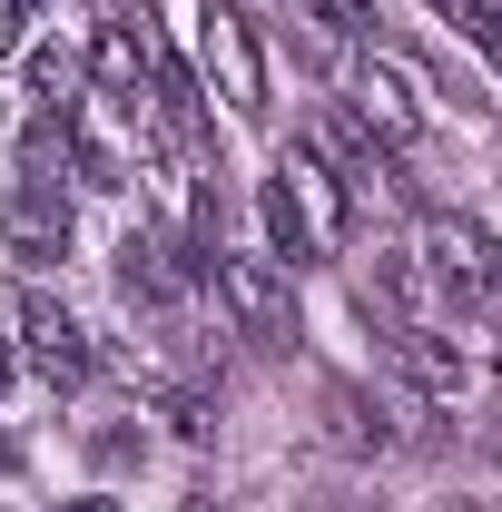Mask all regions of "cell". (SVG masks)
Masks as SVG:
<instances>
[{
  "instance_id": "2e32d148",
  "label": "cell",
  "mask_w": 502,
  "mask_h": 512,
  "mask_svg": "<svg viewBox=\"0 0 502 512\" xmlns=\"http://www.w3.org/2000/svg\"><path fill=\"white\" fill-rule=\"evenodd\" d=\"M20 50V0H0V60Z\"/></svg>"
},
{
  "instance_id": "44dd1931",
  "label": "cell",
  "mask_w": 502,
  "mask_h": 512,
  "mask_svg": "<svg viewBox=\"0 0 502 512\" xmlns=\"http://www.w3.org/2000/svg\"><path fill=\"white\" fill-rule=\"evenodd\" d=\"M20 10H30V0H20Z\"/></svg>"
},
{
  "instance_id": "8fae6325",
  "label": "cell",
  "mask_w": 502,
  "mask_h": 512,
  "mask_svg": "<svg viewBox=\"0 0 502 512\" xmlns=\"http://www.w3.org/2000/svg\"><path fill=\"white\" fill-rule=\"evenodd\" d=\"M384 335H394V365L424 384V394H463V384H473V365H463V355L443 345L434 325H384Z\"/></svg>"
},
{
  "instance_id": "7a4b0ae2",
  "label": "cell",
  "mask_w": 502,
  "mask_h": 512,
  "mask_svg": "<svg viewBox=\"0 0 502 512\" xmlns=\"http://www.w3.org/2000/svg\"><path fill=\"white\" fill-rule=\"evenodd\" d=\"M207 286H217V306H227V325L247 335V345H266V355H286L296 345V286H286V266L276 256H207Z\"/></svg>"
},
{
  "instance_id": "ba28073f",
  "label": "cell",
  "mask_w": 502,
  "mask_h": 512,
  "mask_svg": "<svg viewBox=\"0 0 502 512\" xmlns=\"http://www.w3.org/2000/svg\"><path fill=\"white\" fill-rule=\"evenodd\" d=\"M306 148L335 168V178H345V188H384V178H394V148H384V138L355 119V109H315Z\"/></svg>"
},
{
  "instance_id": "9c48e42d",
  "label": "cell",
  "mask_w": 502,
  "mask_h": 512,
  "mask_svg": "<svg viewBox=\"0 0 502 512\" xmlns=\"http://www.w3.org/2000/svg\"><path fill=\"white\" fill-rule=\"evenodd\" d=\"M188 276H197V266L168 247V237H148V227H128V237H119V296H128V306H178Z\"/></svg>"
},
{
  "instance_id": "9a60e30c",
  "label": "cell",
  "mask_w": 502,
  "mask_h": 512,
  "mask_svg": "<svg viewBox=\"0 0 502 512\" xmlns=\"http://www.w3.org/2000/svg\"><path fill=\"white\" fill-rule=\"evenodd\" d=\"M315 20H325L335 40H355V30H365V0H315Z\"/></svg>"
},
{
  "instance_id": "5bb4252c",
  "label": "cell",
  "mask_w": 502,
  "mask_h": 512,
  "mask_svg": "<svg viewBox=\"0 0 502 512\" xmlns=\"http://www.w3.org/2000/svg\"><path fill=\"white\" fill-rule=\"evenodd\" d=\"M69 89H79V60L69 50H30V99L40 109H69Z\"/></svg>"
},
{
  "instance_id": "ffe728a7",
  "label": "cell",
  "mask_w": 502,
  "mask_h": 512,
  "mask_svg": "<svg viewBox=\"0 0 502 512\" xmlns=\"http://www.w3.org/2000/svg\"><path fill=\"white\" fill-rule=\"evenodd\" d=\"M0 473H20V444H10V434H0Z\"/></svg>"
},
{
  "instance_id": "6da1fadb",
  "label": "cell",
  "mask_w": 502,
  "mask_h": 512,
  "mask_svg": "<svg viewBox=\"0 0 502 512\" xmlns=\"http://www.w3.org/2000/svg\"><path fill=\"white\" fill-rule=\"evenodd\" d=\"M424 276L453 316H493L502 325V237L483 217H434L424 227Z\"/></svg>"
},
{
  "instance_id": "7402d4cb",
  "label": "cell",
  "mask_w": 502,
  "mask_h": 512,
  "mask_svg": "<svg viewBox=\"0 0 502 512\" xmlns=\"http://www.w3.org/2000/svg\"><path fill=\"white\" fill-rule=\"evenodd\" d=\"M0 512H10V503H0Z\"/></svg>"
},
{
  "instance_id": "5b68a950",
  "label": "cell",
  "mask_w": 502,
  "mask_h": 512,
  "mask_svg": "<svg viewBox=\"0 0 502 512\" xmlns=\"http://www.w3.org/2000/svg\"><path fill=\"white\" fill-rule=\"evenodd\" d=\"M89 79H99V99L148 109V79H158V30H148V20H99V40H89Z\"/></svg>"
},
{
  "instance_id": "e0dca14e",
  "label": "cell",
  "mask_w": 502,
  "mask_h": 512,
  "mask_svg": "<svg viewBox=\"0 0 502 512\" xmlns=\"http://www.w3.org/2000/svg\"><path fill=\"white\" fill-rule=\"evenodd\" d=\"M69 512H119V503H109V493H79V503H69Z\"/></svg>"
},
{
  "instance_id": "ac0fdd59",
  "label": "cell",
  "mask_w": 502,
  "mask_h": 512,
  "mask_svg": "<svg viewBox=\"0 0 502 512\" xmlns=\"http://www.w3.org/2000/svg\"><path fill=\"white\" fill-rule=\"evenodd\" d=\"M178 512H227V503H217V493H188V503H178Z\"/></svg>"
},
{
  "instance_id": "277c9868",
  "label": "cell",
  "mask_w": 502,
  "mask_h": 512,
  "mask_svg": "<svg viewBox=\"0 0 502 512\" xmlns=\"http://www.w3.org/2000/svg\"><path fill=\"white\" fill-rule=\"evenodd\" d=\"M20 355L40 365V384H60V394H79V384L99 375L89 325L69 316V306H50V296H30V306H20Z\"/></svg>"
},
{
  "instance_id": "4fadbf2b",
  "label": "cell",
  "mask_w": 502,
  "mask_h": 512,
  "mask_svg": "<svg viewBox=\"0 0 502 512\" xmlns=\"http://www.w3.org/2000/svg\"><path fill=\"white\" fill-rule=\"evenodd\" d=\"M256 217H266V237H276V266H286V256H296V266H315V237H306V217L286 207V188H276V178L256 188Z\"/></svg>"
},
{
  "instance_id": "8992f818",
  "label": "cell",
  "mask_w": 502,
  "mask_h": 512,
  "mask_svg": "<svg viewBox=\"0 0 502 512\" xmlns=\"http://www.w3.org/2000/svg\"><path fill=\"white\" fill-rule=\"evenodd\" d=\"M276 188H286V207L306 217V237H315V256H335L345 247V178L315 158V148H286V168H276Z\"/></svg>"
},
{
  "instance_id": "52a82bcc",
  "label": "cell",
  "mask_w": 502,
  "mask_h": 512,
  "mask_svg": "<svg viewBox=\"0 0 502 512\" xmlns=\"http://www.w3.org/2000/svg\"><path fill=\"white\" fill-rule=\"evenodd\" d=\"M0 247L20 266H60L69 256V197L60 188H10L0 197Z\"/></svg>"
},
{
  "instance_id": "3957f363",
  "label": "cell",
  "mask_w": 502,
  "mask_h": 512,
  "mask_svg": "<svg viewBox=\"0 0 502 512\" xmlns=\"http://www.w3.org/2000/svg\"><path fill=\"white\" fill-rule=\"evenodd\" d=\"M197 50H207V79L227 89L237 119H266V60H256V20L237 0H207L197 10Z\"/></svg>"
},
{
  "instance_id": "7c38bea8",
  "label": "cell",
  "mask_w": 502,
  "mask_h": 512,
  "mask_svg": "<svg viewBox=\"0 0 502 512\" xmlns=\"http://www.w3.org/2000/svg\"><path fill=\"white\" fill-rule=\"evenodd\" d=\"M325 444H345V453H384V444H394V424H384L375 394H355V384H325Z\"/></svg>"
},
{
  "instance_id": "d6986e66",
  "label": "cell",
  "mask_w": 502,
  "mask_h": 512,
  "mask_svg": "<svg viewBox=\"0 0 502 512\" xmlns=\"http://www.w3.org/2000/svg\"><path fill=\"white\" fill-rule=\"evenodd\" d=\"M10 365H20V345H10V335H0V384H10Z\"/></svg>"
},
{
  "instance_id": "30bf717a",
  "label": "cell",
  "mask_w": 502,
  "mask_h": 512,
  "mask_svg": "<svg viewBox=\"0 0 502 512\" xmlns=\"http://www.w3.org/2000/svg\"><path fill=\"white\" fill-rule=\"evenodd\" d=\"M345 109L375 128L384 148H424V109H414V89H404V79H394L384 60H365V69H355V99H345Z\"/></svg>"
}]
</instances>
